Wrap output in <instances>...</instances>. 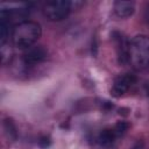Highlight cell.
I'll list each match as a JSON object with an SVG mask.
<instances>
[{"label":"cell","mask_w":149,"mask_h":149,"mask_svg":"<svg viewBox=\"0 0 149 149\" xmlns=\"http://www.w3.org/2000/svg\"><path fill=\"white\" fill-rule=\"evenodd\" d=\"M147 93H148V97H149V84H148V87H147Z\"/></svg>","instance_id":"cell-12"},{"label":"cell","mask_w":149,"mask_h":149,"mask_svg":"<svg viewBox=\"0 0 149 149\" xmlns=\"http://www.w3.org/2000/svg\"><path fill=\"white\" fill-rule=\"evenodd\" d=\"M146 20H147V22H148V24H149V7H148L147 10H146Z\"/></svg>","instance_id":"cell-11"},{"label":"cell","mask_w":149,"mask_h":149,"mask_svg":"<svg viewBox=\"0 0 149 149\" xmlns=\"http://www.w3.org/2000/svg\"><path fill=\"white\" fill-rule=\"evenodd\" d=\"M136 81V77L132 73H122L119 74L112 85L111 93L113 97H121L123 95Z\"/></svg>","instance_id":"cell-5"},{"label":"cell","mask_w":149,"mask_h":149,"mask_svg":"<svg viewBox=\"0 0 149 149\" xmlns=\"http://www.w3.org/2000/svg\"><path fill=\"white\" fill-rule=\"evenodd\" d=\"M118 134L115 133L114 127L111 128H104L102 130H100V133L98 134V143L104 147V148H111L114 146L116 139H118Z\"/></svg>","instance_id":"cell-7"},{"label":"cell","mask_w":149,"mask_h":149,"mask_svg":"<svg viewBox=\"0 0 149 149\" xmlns=\"http://www.w3.org/2000/svg\"><path fill=\"white\" fill-rule=\"evenodd\" d=\"M135 10V3L133 1H115L114 2V13L118 17L125 19L133 15Z\"/></svg>","instance_id":"cell-8"},{"label":"cell","mask_w":149,"mask_h":149,"mask_svg":"<svg viewBox=\"0 0 149 149\" xmlns=\"http://www.w3.org/2000/svg\"><path fill=\"white\" fill-rule=\"evenodd\" d=\"M128 128H129V125H128L127 122H125V121H119V122L114 126L115 133L118 134V136H119V137H120V136H122V135L128 130Z\"/></svg>","instance_id":"cell-9"},{"label":"cell","mask_w":149,"mask_h":149,"mask_svg":"<svg viewBox=\"0 0 149 149\" xmlns=\"http://www.w3.org/2000/svg\"><path fill=\"white\" fill-rule=\"evenodd\" d=\"M48 57V51L43 45H33L22 54V64L26 68H31L37 64L43 63Z\"/></svg>","instance_id":"cell-4"},{"label":"cell","mask_w":149,"mask_h":149,"mask_svg":"<svg viewBox=\"0 0 149 149\" xmlns=\"http://www.w3.org/2000/svg\"><path fill=\"white\" fill-rule=\"evenodd\" d=\"M132 149H144V147H143V143L142 142H137Z\"/></svg>","instance_id":"cell-10"},{"label":"cell","mask_w":149,"mask_h":149,"mask_svg":"<svg viewBox=\"0 0 149 149\" xmlns=\"http://www.w3.org/2000/svg\"><path fill=\"white\" fill-rule=\"evenodd\" d=\"M41 26L35 21H21L16 23L12 30V42L14 47L26 50L37 42L41 37Z\"/></svg>","instance_id":"cell-1"},{"label":"cell","mask_w":149,"mask_h":149,"mask_svg":"<svg viewBox=\"0 0 149 149\" xmlns=\"http://www.w3.org/2000/svg\"><path fill=\"white\" fill-rule=\"evenodd\" d=\"M113 40L115 42V49L118 54V59L120 64L128 63V48H129V41L123 36V34L114 31L113 33Z\"/></svg>","instance_id":"cell-6"},{"label":"cell","mask_w":149,"mask_h":149,"mask_svg":"<svg viewBox=\"0 0 149 149\" xmlns=\"http://www.w3.org/2000/svg\"><path fill=\"white\" fill-rule=\"evenodd\" d=\"M128 63L135 70H144L149 66V36L136 35L129 41Z\"/></svg>","instance_id":"cell-2"},{"label":"cell","mask_w":149,"mask_h":149,"mask_svg":"<svg viewBox=\"0 0 149 149\" xmlns=\"http://www.w3.org/2000/svg\"><path fill=\"white\" fill-rule=\"evenodd\" d=\"M72 9V2L65 0L48 1L43 6V14L50 21L64 20Z\"/></svg>","instance_id":"cell-3"}]
</instances>
